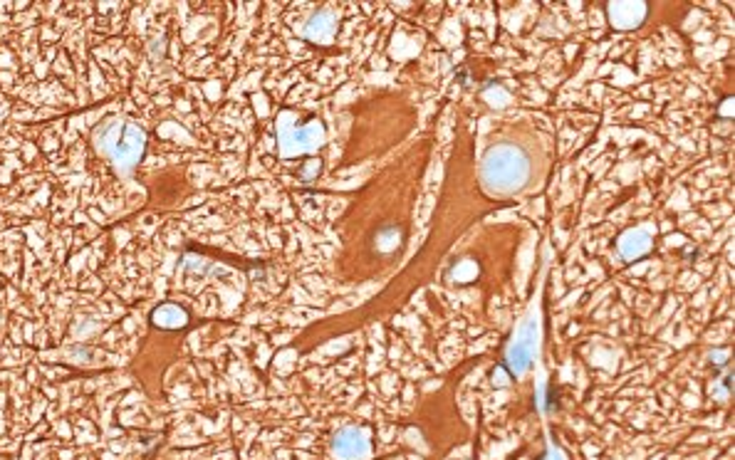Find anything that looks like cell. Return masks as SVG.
Returning <instances> with one entry per match:
<instances>
[{"label":"cell","instance_id":"cell-2","mask_svg":"<svg viewBox=\"0 0 735 460\" xmlns=\"http://www.w3.org/2000/svg\"><path fill=\"white\" fill-rule=\"evenodd\" d=\"M334 450H337L342 458L356 460V458H362V455H367V441L362 438V433L359 431L347 428V431H342L340 436H337V441H334Z\"/></svg>","mask_w":735,"mask_h":460},{"label":"cell","instance_id":"cell-3","mask_svg":"<svg viewBox=\"0 0 735 460\" xmlns=\"http://www.w3.org/2000/svg\"><path fill=\"white\" fill-rule=\"evenodd\" d=\"M530 356H532V327L525 332L520 342H515L510 351H507V366L512 374H523L530 366Z\"/></svg>","mask_w":735,"mask_h":460},{"label":"cell","instance_id":"cell-1","mask_svg":"<svg viewBox=\"0 0 735 460\" xmlns=\"http://www.w3.org/2000/svg\"><path fill=\"white\" fill-rule=\"evenodd\" d=\"M525 176V161L515 149H493L485 161V178L498 189H512L523 181Z\"/></svg>","mask_w":735,"mask_h":460}]
</instances>
